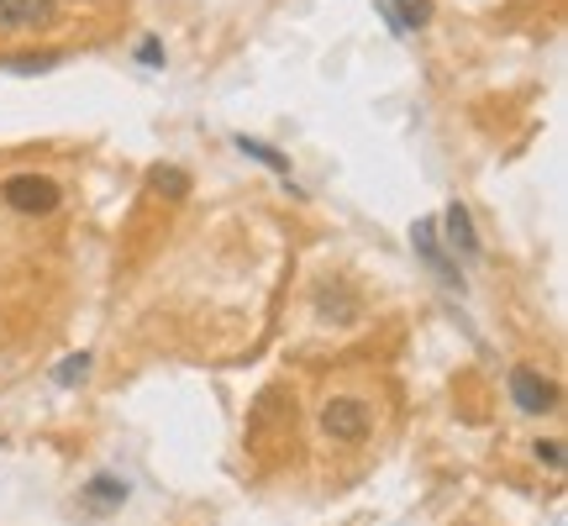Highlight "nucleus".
Here are the masks:
<instances>
[{
  "instance_id": "nucleus-14",
  "label": "nucleus",
  "mask_w": 568,
  "mask_h": 526,
  "mask_svg": "<svg viewBox=\"0 0 568 526\" xmlns=\"http://www.w3.org/2000/svg\"><path fill=\"white\" fill-rule=\"evenodd\" d=\"M138 59H142V63H163V48H159V42H142Z\"/></svg>"
},
{
  "instance_id": "nucleus-11",
  "label": "nucleus",
  "mask_w": 568,
  "mask_h": 526,
  "mask_svg": "<svg viewBox=\"0 0 568 526\" xmlns=\"http://www.w3.org/2000/svg\"><path fill=\"white\" fill-rule=\"evenodd\" d=\"M395 6H400V32H416V27H426V21H432V0H395Z\"/></svg>"
},
{
  "instance_id": "nucleus-2",
  "label": "nucleus",
  "mask_w": 568,
  "mask_h": 526,
  "mask_svg": "<svg viewBox=\"0 0 568 526\" xmlns=\"http://www.w3.org/2000/svg\"><path fill=\"white\" fill-rule=\"evenodd\" d=\"M368 426H374V411L364 401H353V395H337V401L322 405V432L332 443H364Z\"/></svg>"
},
{
  "instance_id": "nucleus-7",
  "label": "nucleus",
  "mask_w": 568,
  "mask_h": 526,
  "mask_svg": "<svg viewBox=\"0 0 568 526\" xmlns=\"http://www.w3.org/2000/svg\"><path fill=\"white\" fill-rule=\"evenodd\" d=\"M410 243H416V253H422L437 274H443V284H453V290H464V274H458V263L447 259L443 237H437V222H416V232H410Z\"/></svg>"
},
{
  "instance_id": "nucleus-10",
  "label": "nucleus",
  "mask_w": 568,
  "mask_h": 526,
  "mask_svg": "<svg viewBox=\"0 0 568 526\" xmlns=\"http://www.w3.org/2000/svg\"><path fill=\"white\" fill-rule=\"evenodd\" d=\"M237 153H247V159H258L264 169H274V174H290V159H284L280 148H268V142H258V138H237Z\"/></svg>"
},
{
  "instance_id": "nucleus-3",
  "label": "nucleus",
  "mask_w": 568,
  "mask_h": 526,
  "mask_svg": "<svg viewBox=\"0 0 568 526\" xmlns=\"http://www.w3.org/2000/svg\"><path fill=\"white\" fill-rule=\"evenodd\" d=\"M510 401H516V411H527V416H548L552 405H558V385L552 380H542L537 368H510Z\"/></svg>"
},
{
  "instance_id": "nucleus-4",
  "label": "nucleus",
  "mask_w": 568,
  "mask_h": 526,
  "mask_svg": "<svg viewBox=\"0 0 568 526\" xmlns=\"http://www.w3.org/2000/svg\"><path fill=\"white\" fill-rule=\"evenodd\" d=\"M443 232H447V243L443 247H453V259H479L485 247H479V232H474V216H468V205L464 201H453L443 211Z\"/></svg>"
},
{
  "instance_id": "nucleus-8",
  "label": "nucleus",
  "mask_w": 568,
  "mask_h": 526,
  "mask_svg": "<svg viewBox=\"0 0 568 526\" xmlns=\"http://www.w3.org/2000/svg\"><path fill=\"white\" fill-rule=\"evenodd\" d=\"M148 190L163 195V201H190V174L174 169V163H159V169L148 174Z\"/></svg>"
},
{
  "instance_id": "nucleus-13",
  "label": "nucleus",
  "mask_w": 568,
  "mask_h": 526,
  "mask_svg": "<svg viewBox=\"0 0 568 526\" xmlns=\"http://www.w3.org/2000/svg\"><path fill=\"white\" fill-rule=\"evenodd\" d=\"M531 453H537V458H542L548 468H564V443H537Z\"/></svg>"
},
{
  "instance_id": "nucleus-5",
  "label": "nucleus",
  "mask_w": 568,
  "mask_h": 526,
  "mask_svg": "<svg viewBox=\"0 0 568 526\" xmlns=\"http://www.w3.org/2000/svg\"><path fill=\"white\" fill-rule=\"evenodd\" d=\"M59 17V0H0V32H32Z\"/></svg>"
},
{
  "instance_id": "nucleus-12",
  "label": "nucleus",
  "mask_w": 568,
  "mask_h": 526,
  "mask_svg": "<svg viewBox=\"0 0 568 526\" xmlns=\"http://www.w3.org/2000/svg\"><path fill=\"white\" fill-rule=\"evenodd\" d=\"M84 374H90V353H69V358L53 368V385H80Z\"/></svg>"
},
{
  "instance_id": "nucleus-9",
  "label": "nucleus",
  "mask_w": 568,
  "mask_h": 526,
  "mask_svg": "<svg viewBox=\"0 0 568 526\" xmlns=\"http://www.w3.org/2000/svg\"><path fill=\"white\" fill-rule=\"evenodd\" d=\"M63 53H21V59H0L6 74H48V69H59Z\"/></svg>"
},
{
  "instance_id": "nucleus-1",
  "label": "nucleus",
  "mask_w": 568,
  "mask_h": 526,
  "mask_svg": "<svg viewBox=\"0 0 568 526\" xmlns=\"http://www.w3.org/2000/svg\"><path fill=\"white\" fill-rule=\"evenodd\" d=\"M0 201L11 205L17 216H53L63 205V190L48 174H11L0 184Z\"/></svg>"
},
{
  "instance_id": "nucleus-6",
  "label": "nucleus",
  "mask_w": 568,
  "mask_h": 526,
  "mask_svg": "<svg viewBox=\"0 0 568 526\" xmlns=\"http://www.w3.org/2000/svg\"><path fill=\"white\" fill-rule=\"evenodd\" d=\"M126 495H132L126 479H116V474H95V479L80 489V510L84 516H105V510H122Z\"/></svg>"
}]
</instances>
